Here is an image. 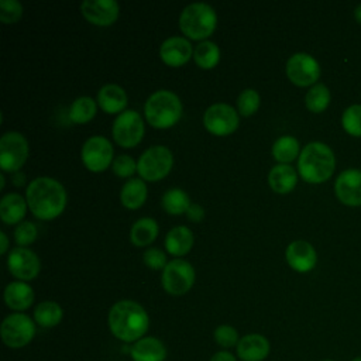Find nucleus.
Listing matches in <instances>:
<instances>
[{
    "label": "nucleus",
    "instance_id": "47",
    "mask_svg": "<svg viewBox=\"0 0 361 361\" xmlns=\"http://www.w3.org/2000/svg\"><path fill=\"white\" fill-rule=\"evenodd\" d=\"M350 361H361V355H358V357H354L353 360H350Z\"/></svg>",
    "mask_w": 361,
    "mask_h": 361
},
{
    "label": "nucleus",
    "instance_id": "7",
    "mask_svg": "<svg viewBox=\"0 0 361 361\" xmlns=\"http://www.w3.org/2000/svg\"><path fill=\"white\" fill-rule=\"evenodd\" d=\"M173 164L169 148L164 145H152L145 149L137 162V171L145 180H159L168 175Z\"/></svg>",
    "mask_w": 361,
    "mask_h": 361
},
{
    "label": "nucleus",
    "instance_id": "14",
    "mask_svg": "<svg viewBox=\"0 0 361 361\" xmlns=\"http://www.w3.org/2000/svg\"><path fill=\"white\" fill-rule=\"evenodd\" d=\"M8 271L21 281H30L39 272L41 264L38 255L24 247L13 248L7 257Z\"/></svg>",
    "mask_w": 361,
    "mask_h": 361
},
{
    "label": "nucleus",
    "instance_id": "22",
    "mask_svg": "<svg viewBox=\"0 0 361 361\" xmlns=\"http://www.w3.org/2000/svg\"><path fill=\"white\" fill-rule=\"evenodd\" d=\"M97 102L102 110H104L109 114H114L124 110L127 104V94L121 86L109 83L99 90Z\"/></svg>",
    "mask_w": 361,
    "mask_h": 361
},
{
    "label": "nucleus",
    "instance_id": "25",
    "mask_svg": "<svg viewBox=\"0 0 361 361\" xmlns=\"http://www.w3.org/2000/svg\"><path fill=\"white\" fill-rule=\"evenodd\" d=\"M193 245V233L185 226L171 228L165 237V248L172 255H185Z\"/></svg>",
    "mask_w": 361,
    "mask_h": 361
},
{
    "label": "nucleus",
    "instance_id": "9",
    "mask_svg": "<svg viewBox=\"0 0 361 361\" xmlns=\"http://www.w3.org/2000/svg\"><path fill=\"white\" fill-rule=\"evenodd\" d=\"M113 138L114 141L124 147V148H131L137 145L142 135H144V123L135 110H124L121 111L114 123H113Z\"/></svg>",
    "mask_w": 361,
    "mask_h": 361
},
{
    "label": "nucleus",
    "instance_id": "44",
    "mask_svg": "<svg viewBox=\"0 0 361 361\" xmlns=\"http://www.w3.org/2000/svg\"><path fill=\"white\" fill-rule=\"evenodd\" d=\"M24 179H25V176H24V173H16V176H14V183L16 185H24Z\"/></svg>",
    "mask_w": 361,
    "mask_h": 361
},
{
    "label": "nucleus",
    "instance_id": "48",
    "mask_svg": "<svg viewBox=\"0 0 361 361\" xmlns=\"http://www.w3.org/2000/svg\"><path fill=\"white\" fill-rule=\"evenodd\" d=\"M323 361H334V360H323Z\"/></svg>",
    "mask_w": 361,
    "mask_h": 361
},
{
    "label": "nucleus",
    "instance_id": "34",
    "mask_svg": "<svg viewBox=\"0 0 361 361\" xmlns=\"http://www.w3.org/2000/svg\"><path fill=\"white\" fill-rule=\"evenodd\" d=\"M343 128L354 137H361V104L347 107L341 116Z\"/></svg>",
    "mask_w": 361,
    "mask_h": 361
},
{
    "label": "nucleus",
    "instance_id": "16",
    "mask_svg": "<svg viewBox=\"0 0 361 361\" xmlns=\"http://www.w3.org/2000/svg\"><path fill=\"white\" fill-rule=\"evenodd\" d=\"M80 11L87 21L96 25H110L118 17V4L116 0H85Z\"/></svg>",
    "mask_w": 361,
    "mask_h": 361
},
{
    "label": "nucleus",
    "instance_id": "4",
    "mask_svg": "<svg viewBox=\"0 0 361 361\" xmlns=\"http://www.w3.org/2000/svg\"><path fill=\"white\" fill-rule=\"evenodd\" d=\"M147 121L157 128H168L173 126L182 114V103L171 90H157L144 106Z\"/></svg>",
    "mask_w": 361,
    "mask_h": 361
},
{
    "label": "nucleus",
    "instance_id": "12",
    "mask_svg": "<svg viewBox=\"0 0 361 361\" xmlns=\"http://www.w3.org/2000/svg\"><path fill=\"white\" fill-rule=\"evenodd\" d=\"M80 155L87 169L100 172L110 165L113 159V147L107 138L102 135H93L85 141Z\"/></svg>",
    "mask_w": 361,
    "mask_h": 361
},
{
    "label": "nucleus",
    "instance_id": "23",
    "mask_svg": "<svg viewBox=\"0 0 361 361\" xmlns=\"http://www.w3.org/2000/svg\"><path fill=\"white\" fill-rule=\"evenodd\" d=\"M298 182L296 171L288 164L275 165L268 173V183L276 193L290 192Z\"/></svg>",
    "mask_w": 361,
    "mask_h": 361
},
{
    "label": "nucleus",
    "instance_id": "3",
    "mask_svg": "<svg viewBox=\"0 0 361 361\" xmlns=\"http://www.w3.org/2000/svg\"><path fill=\"white\" fill-rule=\"evenodd\" d=\"M336 166L331 148L323 142H309L299 155L298 169L300 176L309 183H322L327 180Z\"/></svg>",
    "mask_w": 361,
    "mask_h": 361
},
{
    "label": "nucleus",
    "instance_id": "27",
    "mask_svg": "<svg viewBox=\"0 0 361 361\" xmlns=\"http://www.w3.org/2000/svg\"><path fill=\"white\" fill-rule=\"evenodd\" d=\"M158 234V224L151 217H142L137 220L130 231L131 243L137 247H144L151 244Z\"/></svg>",
    "mask_w": 361,
    "mask_h": 361
},
{
    "label": "nucleus",
    "instance_id": "19",
    "mask_svg": "<svg viewBox=\"0 0 361 361\" xmlns=\"http://www.w3.org/2000/svg\"><path fill=\"white\" fill-rule=\"evenodd\" d=\"M159 55L166 65L180 66L190 59L192 45L183 37H169L162 42Z\"/></svg>",
    "mask_w": 361,
    "mask_h": 361
},
{
    "label": "nucleus",
    "instance_id": "37",
    "mask_svg": "<svg viewBox=\"0 0 361 361\" xmlns=\"http://www.w3.org/2000/svg\"><path fill=\"white\" fill-rule=\"evenodd\" d=\"M23 16V4L18 0H0V20L4 24H13Z\"/></svg>",
    "mask_w": 361,
    "mask_h": 361
},
{
    "label": "nucleus",
    "instance_id": "31",
    "mask_svg": "<svg viewBox=\"0 0 361 361\" xmlns=\"http://www.w3.org/2000/svg\"><path fill=\"white\" fill-rule=\"evenodd\" d=\"M96 114V102L89 96H80L75 99L69 107V118L73 123L82 124L93 118Z\"/></svg>",
    "mask_w": 361,
    "mask_h": 361
},
{
    "label": "nucleus",
    "instance_id": "33",
    "mask_svg": "<svg viewBox=\"0 0 361 361\" xmlns=\"http://www.w3.org/2000/svg\"><path fill=\"white\" fill-rule=\"evenodd\" d=\"M306 107L313 113H322L327 109L330 103V90L323 83H316L312 86L305 97Z\"/></svg>",
    "mask_w": 361,
    "mask_h": 361
},
{
    "label": "nucleus",
    "instance_id": "21",
    "mask_svg": "<svg viewBox=\"0 0 361 361\" xmlns=\"http://www.w3.org/2000/svg\"><path fill=\"white\" fill-rule=\"evenodd\" d=\"M4 302L13 310H25L34 302V290L23 281L10 282L4 289Z\"/></svg>",
    "mask_w": 361,
    "mask_h": 361
},
{
    "label": "nucleus",
    "instance_id": "40",
    "mask_svg": "<svg viewBox=\"0 0 361 361\" xmlns=\"http://www.w3.org/2000/svg\"><path fill=\"white\" fill-rule=\"evenodd\" d=\"M144 262L145 265H148L152 269H159V268H165L166 267V257L164 254V251H161L157 247H151L148 250L144 251L142 254Z\"/></svg>",
    "mask_w": 361,
    "mask_h": 361
},
{
    "label": "nucleus",
    "instance_id": "30",
    "mask_svg": "<svg viewBox=\"0 0 361 361\" xmlns=\"http://www.w3.org/2000/svg\"><path fill=\"white\" fill-rule=\"evenodd\" d=\"M299 154V142L292 135L279 137L272 145V155L281 164H288L293 161Z\"/></svg>",
    "mask_w": 361,
    "mask_h": 361
},
{
    "label": "nucleus",
    "instance_id": "1",
    "mask_svg": "<svg viewBox=\"0 0 361 361\" xmlns=\"http://www.w3.org/2000/svg\"><path fill=\"white\" fill-rule=\"evenodd\" d=\"M25 200L35 217L51 220L59 216L65 209L66 192L56 179L39 176L27 186Z\"/></svg>",
    "mask_w": 361,
    "mask_h": 361
},
{
    "label": "nucleus",
    "instance_id": "42",
    "mask_svg": "<svg viewBox=\"0 0 361 361\" xmlns=\"http://www.w3.org/2000/svg\"><path fill=\"white\" fill-rule=\"evenodd\" d=\"M210 361H237V358L228 351H219L210 358Z\"/></svg>",
    "mask_w": 361,
    "mask_h": 361
},
{
    "label": "nucleus",
    "instance_id": "17",
    "mask_svg": "<svg viewBox=\"0 0 361 361\" xmlns=\"http://www.w3.org/2000/svg\"><path fill=\"white\" fill-rule=\"evenodd\" d=\"M286 261L298 272H307L313 269L317 261L316 251L313 245L303 240L292 241L286 248Z\"/></svg>",
    "mask_w": 361,
    "mask_h": 361
},
{
    "label": "nucleus",
    "instance_id": "43",
    "mask_svg": "<svg viewBox=\"0 0 361 361\" xmlns=\"http://www.w3.org/2000/svg\"><path fill=\"white\" fill-rule=\"evenodd\" d=\"M0 240H1V247H0V254H4L8 248V240H7V235L4 231L0 233Z\"/></svg>",
    "mask_w": 361,
    "mask_h": 361
},
{
    "label": "nucleus",
    "instance_id": "6",
    "mask_svg": "<svg viewBox=\"0 0 361 361\" xmlns=\"http://www.w3.org/2000/svg\"><path fill=\"white\" fill-rule=\"evenodd\" d=\"M3 343L10 348H21L31 343L35 336L32 319L24 313H11L4 317L0 326Z\"/></svg>",
    "mask_w": 361,
    "mask_h": 361
},
{
    "label": "nucleus",
    "instance_id": "24",
    "mask_svg": "<svg viewBox=\"0 0 361 361\" xmlns=\"http://www.w3.org/2000/svg\"><path fill=\"white\" fill-rule=\"evenodd\" d=\"M27 210V200L18 193H7L0 200V217L7 224L20 223Z\"/></svg>",
    "mask_w": 361,
    "mask_h": 361
},
{
    "label": "nucleus",
    "instance_id": "29",
    "mask_svg": "<svg viewBox=\"0 0 361 361\" xmlns=\"http://www.w3.org/2000/svg\"><path fill=\"white\" fill-rule=\"evenodd\" d=\"M193 59L200 68L210 69L217 65L220 59V49L214 42L204 39L193 49Z\"/></svg>",
    "mask_w": 361,
    "mask_h": 361
},
{
    "label": "nucleus",
    "instance_id": "41",
    "mask_svg": "<svg viewBox=\"0 0 361 361\" xmlns=\"http://www.w3.org/2000/svg\"><path fill=\"white\" fill-rule=\"evenodd\" d=\"M186 214H188V219H189V220H192V221H199V220L203 219L204 210H203L202 206H199V204H196V203H192V204L189 206V209L186 210Z\"/></svg>",
    "mask_w": 361,
    "mask_h": 361
},
{
    "label": "nucleus",
    "instance_id": "8",
    "mask_svg": "<svg viewBox=\"0 0 361 361\" xmlns=\"http://www.w3.org/2000/svg\"><path fill=\"white\" fill-rule=\"evenodd\" d=\"M28 157V142L17 131H7L0 138V166L4 172L18 171Z\"/></svg>",
    "mask_w": 361,
    "mask_h": 361
},
{
    "label": "nucleus",
    "instance_id": "38",
    "mask_svg": "<svg viewBox=\"0 0 361 361\" xmlns=\"http://www.w3.org/2000/svg\"><path fill=\"white\" fill-rule=\"evenodd\" d=\"M37 238V227L31 221H21L14 230V240L18 245L24 247Z\"/></svg>",
    "mask_w": 361,
    "mask_h": 361
},
{
    "label": "nucleus",
    "instance_id": "39",
    "mask_svg": "<svg viewBox=\"0 0 361 361\" xmlns=\"http://www.w3.org/2000/svg\"><path fill=\"white\" fill-rule=\"evenodd\" d=\"M137 171V164L130 155H118L113 161V172L117 176H131Z\"/></svg>",
    "mask_w": 361,
    "mask_h": 361
},
{
    "label": "nucleus",
    "instance_id": "28",
    "mask_svg": "<svg viewBox=\"0 0 361 361\" xmlns=\"http://www.w3.org/2000/svg\"><path fill=\"white\" fill-rule=\"evenodd\" d=\"M62 307L54 300H45L34 309V320L41 327H54L62 320Z\"/></svg>",
    "mask_w": 361,
    "mask_h": 361
},
{
    "label": "nucleus",
    "instance_id": "10",
    "mask_svg": "<svg viewBox=\"0 0 361 361\" xmlns=\"http://www.w3.org/2000/svg\"><path fill=\"white\" fill-rule=\"evenodd\" d=\"M193 282L195 269L185 259H172L162 271L164 289L173 296L186 293L192 288Z\"/></svg>",
    "mask_w": 361,
    "mask_h": 361
},
{
    "label": "nucleus",
    "instance_id": "32",
    "mask_svg": "<svg viewBox=\"0 0 361 361\" xmlns=\"http://www.w3.org/2000/svg\"><path fill=\"white\" fill-rule=\"evenodd\" d=\"M190 204L188 193L179 188L169 189L162 196V206L169 214H180L186 212Z\"/></svg>",
    "mask_w": 361,
    "mask_h": 361
},
{
    "label": "nucleus",
    "instance_id": "11",
    "mask_svg": "<svg viewBox=\"0 0 361 361\" xmlns=\"http://www.w3.org/2000/svg\"><path fill=\"white\" fill-rule=\"evenodd\" d=\"M238 114L234 107L226 103L212 104L203 116L204 127L214 135H227L238 127Z\"/></svg>",
    "mask_w": 361,
    "mask_h": 361
},
{
    "label": "nucleus",
    "instance_id": "18",
    "mask_svg": "<svg viewBox=\"0 0 361 361\" xmlns=\"http://www.w3.org/2000/svg\"><path fill=\"white\" fill-rule=\"evenodd\" d=\"M271 344L262 334L251 333L240 338L237 344V355L243 361H262L268 357Z\"/></svg>",
    "mask_w": 361,
    "mask_h": 361
},
{
    "label": "nucleus",
    "instance_id": "36",
    "mask_svg": "<svg viewBox=\"0 0 361 361\" xmlns=\"http://www.w3.org/2000/svg\"><path fill=\"white\" fill-rule=\"evenodd\" d=\"M213 337H214V341L223 348L234 347L240 341L238 331L230 324H221V326L216 327V330L213 333Z\"/></svg>",
    "mask_w": 361,
    "mask_h": 361
},
{
    "label": "nucleus",
    "instance_id": "35",
    "mask_svg": "<svg viewBox=\"0 0 361 361\" xmlns=\"http://www.w3.org/2000/svg\"><path fill=\"white\" fill-rule=\"evenodd\" d=\"M259 94L255 89H244L237 97V109L243 116H251L259 107Z\"/></svg>",
    "mask_w": 361,
    "mask_h": 361
},
{
    "label": "nucleus",
    "instance_id": "2",
    "mask_svg": "<svg viewBox=\"0 0 361 361\" xmlns=\"http://www.w3.org/2000/svg\"><path fill=\"white\" fill-rule=\"evenodd\" d=\"M109 329L111 334L126 343H135L144 337L149 326L145 309L134 300H120L110 307Z\"/></svg>",
    "mask_w": 361,
    "mask_h": 361
},
{
    "label": "nucleus",
    "instance_id": "13",
    "mask_svg": "<svg viewBox=\"0 0 361 361\" xmlns=\"http://www.w3.org/2000/svg\"><path fill=\"white\" fill-rule=\"evenodd\" d=\"M286 75L298 86H309L320 76L319 62L309 54H293L286 62Z\"/></svg>",
    "mask_w": 361,
    "mask_h": 361
},
{
    "label": "nucleus",
    "instance_id": "46",
    "mask_svg": "<svg viewBox=\"0 0 361 361\" xmlns=\"http://www.w3.org/2000/svg\"><path fill=\"white\" fill-rule=\"evenodd\" d=\"M0 188H1V189L4 188V175H3V173L0 175Z\"/></svg>",
    "mask_w": 361,
    "mask_h": 361
},
{
    "label": "nucleus",
    "instance_id": "26",
    "mask_svg": "<svg viewBox=\"0 0 361 361\" xmlns=\"http://www.w3.org/2000/svg\"><path fill=\"white\" fill-rule=\"evenodd\" d=\"M147 199V185L138 178L128 179L120 192V200L127 209H138Z\"/></svg>",
    "mask_w": 361,
    "mask_h": 361
},
{
    "label": "nucleus",
    "instance_id": "20",
    "mask_svg": "<svg viewBox=\"0 0 361 361\" xmlns=\"http://www.w3.org/2000/svg\"><path fill=\"white\" fill-rule=\"evenodd\" d=\"M133 361H165L166 348L157 337H142L130 348Z\"/></svg>",
    "mask_w": 361,
    "mask_h": 361
},
{
    "label": "nucleus",
    "instance_id": "45",
    "mask_svg": "<svg viewBox=\"0 0 361 361\" xmlns=\"http://www.w3.org/2000/svg\"><path fill=\"white\" fill-rule=\"evenodd\" d=\"M354 17H355V20L361 24V4L355 7V10H354Z\"/></svg>",
    "mask_w": 361,
    "mask_h": 361
},
{
    "label": "nucleus",
    "instance_id": "15",
    "mask_svg": "<svg viewBox=\"0 0 361 361\" xmlns=\"http://www.w3.org/2000/svg\"><path fill=\"white\" fill-rule=\"evenodd\" d=\"M334 190L338 200L347 206H361V171L345 169L334 183Z\"/></svg>",
    "mask_w": 361,
    "mask_h": 361
},
{
    "label": "nucleus",
    "instance_id": "5",
    "mask_svg": "<svg viewBox=\"0 0 361 361\" xmlns=\"http://www.w3.org/2000/svg\"><path fill=\"white\" fill-rule=\"evenodd\" d=\"M217 17L212 6L206 3H192L186 6L179 16L182 32L192 39H203L216 28Z\"/></svg>",
    "mask_w": 361,
    "mask_h": 361
}]
</instances>
